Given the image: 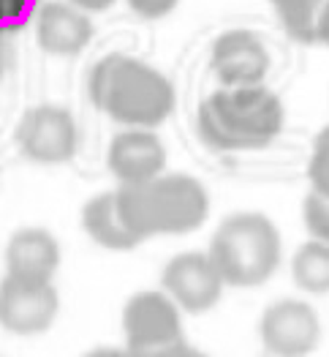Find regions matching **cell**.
Listing matches in <instances>:
<instances>
[{"mask_svg": "<svg viewBox=\"0 0 329 357\" xmlns=\"http://www.w3.org/2000/svg\"><path fill=\"white\" fill-rule=\"evenodd\" d=\"M90 101L125 128H155L175 109V85L145 60L112 52L90 71Z\"/></svg>", "mask_w": 329, "mask_h": 357, "instance_id": "cell-1", "label": "cell"}, {"mask_svg": "<svg viewBox=\"0 0 329 357\" xmlns=\"http://www.w3.org/2000/svg\"><path fill=\"white\" fill-rule=\"evenodd\" d=\"M118 205L125 227L145 243L199 229L209 215V194L193 175L163 172L139 185H120Z\"/></svg>", "mask_w": 329, "mask_h": 357, "instance_id": "cell-2", "label": "cell"}, {"mask_svg": "<svg viewBox=\"0 0 329 357\" xmlns=\"http://www.w3.org/2000/svg\"><path fill=\"white\" fill-rule=\"evenodd\" d=\"M286 109L275 90L267 85L253 88H220L209 93L199 107V137L212 150L245 153L262 150L283 131Z\"/></svg>", "mask_w": 329, "mask_h": 357, "instance_id": "cell-3", "label": "cell"}, {"mask_svg": "<svg viewBox=\"0 0 329 357\" xmlns=\"http://www.w3.org/2000/svg\"><path fill=\"white\" fill-rule=\"evenodd\" d=\"M207 254L226 287L253 289L278 273L283 238L269 215L259 210H237L218 224Z\"/></svg>", "mask_w": 329, "mask_h": 357, "instance_id": "cell-4", "label": "cell"}, {"mask_svg": "<svg viewBox=\"0 0 329 357\" xmlns=\"http://www.w3.org/2000/svg\"><path fill=\"white\" fill-rule=\"evenodd\" d=\"M125 349L134 357H145L155 349L185 338L179 305L163 289H142L122 305Z\"/></svg>", "mask_w": 329, "mask_h": 357, "instance_id": "cell-5", "label": "cell"}, {"mask_svg": "<svg viewBox=\"0 0 329 357\" xmlns=\"http://www.w3.org/2000/svg\"><path fill=\"white\" fill-rule=\"evenodd\" d=\"M14 142L17 150L33 164H44V167L68 164L77 155L79 145L77 120L65 107L38 104L19 118Z\"/></svg>", "mask_w": 329, "mask_h": 357, "instance_id": "cell-6", "label": "cell"}, {"mask_svg": "<svg viewBox=\"0 0 329 357\" xmlns=\"http://www.w3.org/2000/svg\"><path fill=\"white\" fill-rule=\"evenodd\" d=\"M259 338L272 357L313 355L321 341L319 311L297 298L275 300L259 319Z\"/></svg>", "mask_w": 329, "mask_h": 357, "instance_id": "cell-7", "label": "cell"}, {"mask_svg": "<svg viewBox=\"0 0 329 357\" xmlns=\"http://www.w3.org/2000/svg\"><path fill=\"white\" fill-rule=\"evenodd\" d=\"M60 295L52 281L6 275L0 281V328L14 335H41L55 325Z\"/></svg>", "mask_w": 329, "mask_h": 357, "instance_id": "cell-8", "label": "cell"}, {"mask_svg": "<svg viewBox=\"0 0 329 357\" xmlns=\"http://www.w3.org/2000/svg\"><path fill=\"white\" fill-rule=\"evenodd\" d=\"M161 287L177 303L179 311L207 314L220 303L226 284L207 251H182L163 265Z\"/></svg>", "mask_w": 329, "mask_h": 357, "instance_id": "cell-9", "label": "cell"}, {"mask_svg": "<svg viewBox=\"0 0 329 357\" xmlns=\"http://www.w3.org/2000/svg\"><path fill=\"white\" fill-rule=\"evenodd\" d=\"M269 50L253 30H226L212 41L209 68L223 88L264 85L269 74Z\"/></svg>", "mask_w": 329, "mask_h": 357, "instance_id": "cell-10", "label": "cell"}, {"mask_svg": "<svg viewBox=\"0 0 329 357\" xmlns=\"http://www.w3.org/2000/svg\"><path fill=\"white\" fill-rule=\"evenodd\" d=\"M166 145L152 128H125L106 148V169L120 185H139L166 172Z\"/></svg>", "mask_w": 329, "mask_h": 357, "instance_id": "cell-11", "label": "cell"}, {"mask_svg": "<svg viewBox=\"0 0 329 357\" xmlns=\"http://www.w3.org/2000/svg\"><path fill=\"white\" fill-rule=\"evenodd\" d=\"M93 33L95 25L90 14L68 0H49L35 14V41L41 52L55 58L79 55L90 44Z\"/></svg>", "mask_w": 329, "mask_h": 357, "instance_id": "cell-12", "label": "cell"}, {"mask_svg": "<svg viewBox=\"0 0 329 357\" xmlns=\"http://www.w3.org/2000/svg\"><path fill=\"white\" fill-rule=\"evenodd\" d=\"M60 268V243L44 227H22L6 243V275L52 281Z\"/></svg>", "mask_w": 329, "mask_h": 357, "instance_id": "cell-13", "label": "cell"}, {"mask_svg": "<svg viewBox=\"0 0 329 357\" xmlns=\"http://www.w3.org/2000/svg\"><path fill=\"white\" fill-rule=\"evenodd\" d=\"M82 229L95 245H101L106 251H131V248L142 245L120 215L118 191L95 194L93 199L82 205Z\"/></svg>", "mask_w": 329, "mask_h": 357, "instance_id": "cell-14", "label": "cell"}, {"mask_svg": "<svg viewBox=\"0 0 329 357\" xmlns=\"http://www.w3.org/2000/svg\"><path fill=\"white\" fill-rule=\"evenodd\" d=\"M291 275L302 292L329 295V243L305 240L291 257Z\"/></svg>", "mask_w": 329, "mask_h": 357, "instance_id": "cell-15", "label": "cell"}, {"mask_svg": "<svg viewBox=\"0 0 329 357\" xmlns=\"http://www.w3.org/2000/svg\"><path fill=\"white\" fill-rule=\"evenodd\" d=\"M272 11L294 41L299 44H316V22L321 14L324 0H269Z\"/></svg>", "mask_w": 329, "mask_h": 357, "instance_id": "cell-16", "label": "cell"}, {"mask_svg": "<svg viewBox=\"0 0 329 357\" xmlns=\"http://www.w3.org/2000/svg\"><path fill=\"white\" fill-rule=\"evenodd\" d=\"M307 180H310V191L329 197V123L313 139V153L307 161Z\"/></svg>", "mask_w": 329, "mask_h": 357, "instance_id": "cell-17", "label": "cell"}, {"mask_svg": "<svg viewBox=\"0 0 329 357\" xmlns=\"http://www.w3.org/2000/svg\"><path fill=\"white\" fill-rule=\"evenodd\" d=\"M41 6L44 0H0V33L14 36L25 30L30 22H35Z\"/></svg>", "mask_w": 329, "mask_h": 357, "instance_id": "cell-18", "label": "cell"}, {"mask_svg": "<svg viewBox=\"0 0 329 357\" xmlns=\"http://www.w3.org/2000/svg\"><path fill=\"white\" fill-rule=\"evenodd\" d=\"M302 224L313 240L329 243V197L319 191H307L302 199Z\"/></svg>", "mask_w": 329, "mask_h": 357, "instance_id": "cell-19", "label": "cell"}, {"mask_svg": "<svg viewBox=\"0 0 329 357\" xmlns=\"http://www.w3.org/2000/svg\"><path fill=\"white\" fill-rule=\"evenodd\" d=\"M179 6V0H128V8L142 20H163Z\"/></svg>", "mask_w": 329, "mask_h": 357, "instance_id": "cell-20", "label": "cell"}, {"mask_svg": "<svg viewBox=\"0 0 329 357\" xmlns=\"http://www.w3.org/2000/svg\"><path fill=\"white\" fill-rule=\"evenodd\" d=\"M145 357H209L207 352H202V349H196L193 344H188L185 338L177 341V344H169V347H163V349H155V352H150Z\"/></svg>", "mask_w": 329, "mask_h": 357, "instance_id": "cell-21", "label": "cell"}, {"mask_svg": "<svg viewBox=\"0 0 329 357\" xmlns=\"http://www.w3.org/2000/svg\"><path fill=\"white\" fill-rule=\"evenodd\" d=\"M14 60H17L14 44L8 41V36H3V33H0V79L14 68Z\"/></svg>", "mask_w": 329, "mask_h": 357, "instance_id": "cell-22", "label": "cell"}, {"mask_svg": "<svg viewBox=\"0 0 329 357\" xmlns=\"http://www.w3.org/2000/svg\"><path fill=\"white\" fill-rule=\"evenodd\" d=\"M316 41L329 47V0H324L321 14H319V22H316Z\"/></svg>", "mask_w": 329, "mask_h": 357, "instance_id": "cell-23", "label": "cell"}, {"mask_svg": "<svg viewBox=\"0 0 329 357\" xmlns=\"http://www.w3.org/2000/svg\"><path fill=\"white\" fill-rule=\"evenodd\" d=\"M68 3H74L77 8H82L88 14H98V11H106L115 6V0H68Z\"/></svg>", "mask_w": 329, "mask_h": 357, "instance_id": "cell-24", "label": "cell"}, {"mask_svg": "<svg viewBox=\"0 0 329 357\" xmlns=\"http://www.w3.org/2000/svg\"><path fill=\"white\" fill-rule=\"evenodd\" d=\"M82 357H134V355L128 349H118V347H95V349L85 352Z\"/></svg>", "mask_w": 329, "mask_h": 357, "instance_id": "cell-25", "label": "cell"}]
</instances>
